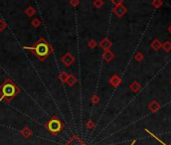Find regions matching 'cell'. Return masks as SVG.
I'll return each mask as SVG.
<instances>
[{"mask_svg":"<svg viewBox=\"0 0 171 145\" xmlns=\"http://www.w3.org/2000/svg\"><path fill=\"white\" fill-rule=\"evenodd\" d=\"M77 82H78L77 77H75L74 75H69V78H68V80H66V84H68L69 87L75 86V85L77 84Z\"/></svg>","mask_w":171,"mask_h":145,"instance_id":"obj_6","label":"cell"},{"mask_svg":"<svg viewBox=\"0 0 171 145\" xmlns=\"http://www.w3.org/2000/svg\"><path fill=\"white\" fill-rule=\"evenodd\" d=\"M69 4L72 6H74V7H75V6H78L80 4V1H77V0H71V1H69Z\"/></svg>","mask_w":171,"mask_h":145,"instance_id":"obj_20","label":"cell"},{"mask_svg":"<svg viewBox=\"0 0 171 145\" xmlns=\"http://www.w3.org/2000/svg\"><path fill=\"white\" fill-rule=\"evenodd\" d=\"M125 11L126 10L123 6H118V7H116L115 9V13L118 15V16H122V15L125 13Z\"/></svg>","mask_w":171,"mask_h":145,"instance_id":"obj_12","label":"cell"},{"mask_svg":"<svg viewBox=\"0 0 171 145\" xmlns=\"http://www.w3.org/2000/svg\"><path fill=\"white\" fill-rule=\"evenodd\" d=\"M111 46H112V43H111V42L108 39H103L102 42H101L100 43V46L103 49H105V50H108L110 48H111Z\"/></svg>","mask_w":171,"mask_h":145,"instance_id":"obj_8","label":"cell"},{"mask_svg":"<svg viewBox=\"0 0 171 145\" xmlns=\"http://www.w3.org/2000/svg\"><path fill=\"white\" fill-rule=\"evenodd\" d=\"M103 58H104V59H106L107 62H110L111 59L114 58V56L112 52H109V50H105V52L103 53Z\"/></svg>","mask_w":171,"mask_h":145,"instance_id":"obj_10","label":"cell"},{"mask_svg":"<svg viewBox=\"0 0 171 145\" xmlns=\"http://www.w3.org/2000/svg\"><path fill=\"white\" fill-rule=\"evenodd\" d=\"M96 46H97V42H96V40H95V39H91L90 42H88V46L90 49H94Z\"/></svg>","mask_w":171,"mask_h":145,"instance_id":"obj_16","label":"cell"},{"mask_svg":"<svg viewBox=\"0 0 171 145\" xmlns=\"http://www.w3.org/2000/svg\"><path fill=\"white\" fill-rule=\"evenodd\" d=\"M40 24H42V21H40L39 18H34V19L31 21V25L34 27H39L40 26Z\"/></svg>","mask_w":171,"mask_h":145,"instance_id":"obj_13","label":"cell"},{"mask_svg":"<svg viewBox=\"0 0 171 145\" xmlns=\"http://www.w3.org/2000/svg\"><path fill=\"white\" fill-rule=\"evenodd\" d=\"M134 143H135V140L133 141V142H132V144H131V145H134Z\"/></svg>","mask_w":171,"mask_h":145,"instance_id":"obj_21","label":"cell"},{"mask_svg":"<svg viewBox=\"0 0 171 145\" xmlns=\"http://www.w3.org/2000/svg\"><path fill=\"white\" fill-rule=\"evenodd\" d=\"M7 27V24L3 19H0V31H3L5 28Z\"/></svg>","mask_w":171,"mask_h":145,"instance_id":"obj_15","label":"cell"},{"mask_svg":"<svg viewBox=\"0 0 171 145\" xmlns=\"http://www.w3.org/2000/svg\"><path fill=\"white\" fill-rule=\"evenodd\" d=\"M19 93V90L18 88L15 86L10 79H7L5 81V83L0 87V94H1V98H0V101L5 99L6 101H11L13 98Z\"/></svg>","mask_w":171,"mask_h":145,"instance_id":"obj_2","label":"cell"},{"mask_svg":"<svg viewBox=\"0 0 171 145\" xmlns=\"http://www.w3.org/2000/svg\"><path fill=\"white\" fill-rule=\"evenodd\" d=\"M95 127V124H94V122L92 121V120H89L87 122V128L88 129H93Z\"/></svg>","mask_w":171,"mask_h":145,"instance_id":"obj_19","label":"cell"},{"mask_svg":"<svg viewBox=\"0 0 171 145\" xmlns=\"http://www.w3.org/2000/svg\"><path fill=\"white\" fill-rule=\"evenodd\" d=\"M99 101H100V99H99V97H98L97 95H93V96H92L91 102L93 103V104H98V103H99Z\"/></svg>","mask_w":171,"mask_h":145,"instance_id":"obj_17","label":"cell"},{"mask_svg":"<svg viewBox=\"0 0 171 145\" xmlns=\"http://www.w3.org/2000/svg\"><path fill=\"white\" fill-rule=\"evenodd\" d=\"M24 49L32 50L34 55L36 56V58L40 61H44L52 52V49H50L49 45L43 39H40L33 46H24Z\"/></svg>","mask_w":171,"mask_h":145,"instance_id":"obj_1","label":"cell"},{"mask_svg":"<svg viewBox=\"0 0 171 145\" xmlns=\"http://www.w3.org/2000/svg\"><path fill=\"white\" fill-rule=\"evenodd\" d=\"M93 4H94L95 7H97V8H101V7H102V6H103L104 2H103V1H101V0H96V1H94V2H93Z\"/></svg>","mask_w":171,"mask_h":145,"instance_id":"obj_14","label":"cell"},{"mask_svg":"<svg viewBox=\"0 0 171 145\" xmlns=\"http://www.w3.org/2000/svg\"><path fill=\"white\" fill-rule=\"evenodd\" d=\"M65 145H86V144L81 139H79L78 137H74V138H72V139L69 140Z\"/></svg>","mask_w":171,"mask_h":145,"instance_id":"obj_7","label":"cell"},{"mask_svg":"<svg viewBox=\"0 0 171 145\" xmlns=\"http://www.w3.org/2000/svg\"><path fill=\"white\" fill-rule=\"evenodd\" d=\"M35 9H34L32 6H28V7L25 9V14L27 15L28 17H31V16H33L34 14H35Z\"/></svg>","mask_w":171,"mask_h":145,"instance_id":"obj_9","label":"cell"},{"mask_svg":"<svg viewBox=\"0 0 171 145\" xmlns=\"http://www.w3.org/2000/svg\"><path fill=\"white\" fill-rule=\"evenodd\" d=\"M21 135L22 137L26 138V139H28L31 135H32V131H31V129L29 127H27V126H25V127H23V129L21 130Z\"/></svg>","mask_w":171,"mask_h":145,"instance_id":"obj_5","label":"cell"},{"mask_svg":"<svg viewBox=\"0 0 171 145\" xmlns=\"http://www.w3.org/2000/svg\"><path fill=\"white\" fill-rule=\"evenodd\" d=\"M61 61L65 67H71V66L75 62V56H72L71 52H66L65 55L62 56Z\"/></svg>","mask_w":171,"mask_h":145,"instance_id":"obj_4","label":"cell"},{"mask_svg":"<svg viewBox=\"0 0 171 145\" xmlns=\"http://www.w3.org/2000/svg\"><path fill=\"white\" fill-rule=\"evenodd\" d=\"M62 128H64V125H62V121L55 117L49 120V122L47 123V130L53 135L59 134L62 130Z\"/></svg>","mask_w":171,"mask_h":145,"instance_id":"obj_3","label":"cell"},{"mask_svg":"<svg viewBox=\"0 0 171 145\" xmlns=\"http://www.w3.org/2000/svg\"><path fill=\"white\" fill-rule=\"evenodd\" d=\"M68 78H69V75H68V72H62L61 74L59 75V80L62 82V83H66Z\"/></svg>","mask_w":171,"mask_h":145,"instance_id":"obj_11","label":"cell"},{"mask_svg":"<svg viewBox=\"0 0 171 145\" xmlns=\"http://www.w3.org/2000/svg\"><path fill=\"white\" fill-rule=\"evenodd\" d=\"M110 83L112 84V85H114V86H117V85H118V83H119V80L116 77L115 78H112L110 80Z\"/></svg>","mask_w":171,"mask_h":145,"instance_id":"obj_18","label":"cell"}]
</instances>
